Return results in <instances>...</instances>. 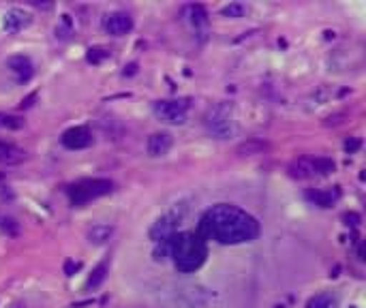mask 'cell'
Here are the masks:
<instances>
[{
  "label": "cell",
  "mask_w": 366,
  "mask_h": 308,
  "mask_svg": "<svg viewBox=\"0 0 366 308\" xmlns=\"http://www.w3.org/2000/svg\"><path fill=\"white\" fill-rule=\"evenodd\" d=\"M199 236L217 240L219 244H244L253 242L259 234V223L242 208L232 204L212 206L199 221Z\"/></svg>",
  "instance_id": "6da1fadb"
},
{
  "label": "cell",
  "mask_w": 366,
  "mask_h": 308,
  "mask_svg": "<svg viewBox=\"0 0 366 308\" xmlns=\"http://www.w3.org/2000/svg\"><path fill=\"white\" fill-rule=\"evenodd\" d=\"M169 255L174 259V266L178 272L191 274L195 270H199L208 257V247L206 240L199 234L193 232H184V234H176L172 240V249Z\"/></svg>",
  "instance_id": "7a4b0ae2"
},
{
  "label": "cell",
  "mask_w": 366,
  "mask_h": 308,
  "mask_svg": "<svg viewBox=\"0 0 366 308\" xmlns=\"http://www.w3.org/2000/svg\"><path fill=\"white\" fill-rule=\"evenodd\" d=\"M114 191V182L107 178H86L66 189L69 202L73 206H86L99 197H105Z\"/></svg>",
  "instance_id": "3957f363"
},
{
  "label": "cell",
  "mask_w": 366,
  "mask_h": 308,
  "mask_svg": "<svg viewBox=\"0 0 366 308\" xmlns=\"http://www.w3.org/2000/svg\"><path fill=\"white\" fill-rule=\"evenodd\" d=\"M206 129L217 139H227L234 135V109L229 103H217L206 114Z\"/></svg>",
  "instance_id": "277c9868"
},
{
  "label": "cell",
  "mask_w": 366,
  "mask_h": 308,
  "mask_svg": "<svg viewBox=\"0 0 366 308\" xmlns=\"http://www.w3.org/2000/svg\"><path fill=\"white\" fill-rule=\"evenodd\" d=\"M187 214V206L184 204H176L167 214H163L161 219L154 221V225L150 227V238L154 244H161V242H169L174 240L176 232H178V225L182 223Z\"/></svg>",
  "instance_id": "5b68a950"
},
{
  "label": "cell",
  "mask_w": 366,
  "mask_h": 308,
  "mask_svg": "<svg viewBox=\"0 0 366 308\" xmlns=\"http://www.w3.org/2000/svg\"><path fill=\"white\" fill-rule=\"evenodd\" d=\"M335 172V161L330 159H324V157H302L298 161H294L290 165V174L292 178H298V180H311V178H317V176H326Z\"/></svg>",
  "instance_id": "8992f818"
},
{
  "label": "cell",
  "mask_w": 366,
  "mask_h": 308,
  "mask_svg": "<svg viewBox=\"0 0 366 308\" xmlns=\"http://www.w3.org/2000/svg\"><path fill=\"white\" fill-rule=\"evenodd\" d=\"M189 99H169L154 103V116L165 124H184L189 116Z\"/></svg>",
  "instance_id": "52a82bcc"
},
{
  "label": "cell",
  "mask_w": 366,
  "mask_h": 308,
  "mask_svg": "<svg viewBox=\"0 0 366 308\" xmlns=\"http://www.w3.org/2000/svg\"><path fill=\"white\" fill-rule=\"evenodd\" d=\"M60 141L66 150H84L92 144V133L88 126H71L62 133Z\"/></svg>",
  "instance_id": "ba28073f"
},
{
  "label": "cell",
  "mask_w": 366,
  "mask_h": 308,
  "mask_svg": "<svg viewBox=\"0 0 366 308\" xmlns=\"http://www.w3.org/2000/svg\"><path fill=\"white\" fill-rule=\"evenodd\" d=\"M103 28H105V32L112 34V36H124L127 32H131L133 19H131V15L124 13V11H114V13H109V15L105 17Z\"/></svg>",
  "instance_id": "9c48e42d"
},
{
  "label": "cell",
  "mask_w": 366,
  "mask_h": 308,
  "mask_svg": "<svg viewBox=\"0 0 366 308\" xmlns=\"http://www.w3.org/2000/svg\"><path fill=\"white\" fill-rule=\"evenodd\" d=\"M6 66L15 75L17 81H28L34 75V66H32V62H30L28 56H11L6 60Z\"/></svg>",
  "instance_id": "30bf717a"
},
{
  "label": "cell",
  "mask_w": 366,
  "mask_h": 308,
  "mask_svg": "<svg viewBox=\"0 0 366 308\" xmlns=\"http://www.w3.org/2000/svg\"><path fill=\"white\" fill-rule=\"evenodd\" d=\"M30 21H32V15L28 11H24V9H11L4 15V30L11 32V34H15V32H19L24 28H28Z\"/></svg>",
  "instance_id": "8fae6325"
},
{
  "label": "cell",
  "mask_w": 366,
  "mask_h": 308,
  "mask_svg": "<svg viewBox=\"0 0 366 308\" xmlns=\"http://www.w3.org/2000/svg\"><path fill=\"white\" fill-rule=\"evenodd\" d=\"M172 144H174V139H172L169 133H154V135L148 137L146 148H148L150 157H165L172 150Z\"/></svg>",
  "instance_id": "7c38bea8"
},
{
  "label": "cell",
  "mask_w": 366,
  "mask_h": 308,
  "mask_svg": "<svg viewBox=\"0 0 366 308\" xmlns=\"http://www.w3.org/2000/svg\"><path fill=\"white\" fill-rule=\"evenodd\" d=\"M341 197L339 189H317V191H307V199L320 208H330L332 204H337Z\"/></svg>",
  "instance_id": "4fadbf2b"
},
{
  "label": "cell",
  "mask_w": 366,
  "mask_h": 308,
  "mask_svg": "<svg viewBox=\"0 0 366 308\" xmlns=\"http://www.w3.org/2000/svg\"><path fill=\"white\" fill-rule=\"evenodd\" d=\"M187 19L195 32H206L208 28V13L202 4H189L187 6Z\"/></svg>",
  "instance_id": "5bb4252c"
},
{
  "label": "cell",
  "mask_w": 366,
  "mask_h": 308,
  "mask_svg": "<svg viewBox=\"0 0 366 308\" xmlns=\"http://www.w3.org/2000/svg\"><path fill=\"white\" fill-rule=\"evenodd\" d=\"M21 159H24V152L17 146L6 144V141H0V163L13 165V163H19Z\"/></svg>",
  "instance_id": "9a60e30c"
},
{
  "label": "cell",
  "mask_w": 366,
  "mask_h": 308,
  "mask_svg": "<svg viewBox=\"0 0 366 308\" xmlns=\"http://www.w3.org/2000/svg\"><path fill=\"white\" fill-rule=\"evenodd\" d=\"M112 234H114V229H112L109 225H94V227L88 232V242H92V244H103V242H107V240L112 238Z\"/></svg>",
  "instance_id": "2e32d148"
},
{
  "label": "cell",
  "mask_w": 366,
  "mask_h": 308,
  "mask_svg": "<svg viewBox=\"0 0 366 308\" xmlns=\"http://www.w3.org/2000/svg\"><path fill=\"white\" fill-rule=\"evenodd\" d=\"M307 308H339V300L332 294H317L307 302Z\"/></svg>",
  "instance_id": "e0dca14e"
},
{
  "label": "cell",
  "mask_w": 366,
  "mask_h": 308,
  "mask_svg": "<svg viewBox=\"0 0 366 308\" xmlns=\"http://www.w3.org/2000/svg\"><path fill=\"white\" fill-rule=\"evenodd\" d=\"M21 124H24L21 118L9 116V114H0V129H19Z\"/></svg>",
  "instance_id": "ac0fdd59"
},
{
  "label": "cell",
  "mask_w": 366,
  "mask_h": 308,
  "mask_svg": "<svg viewBox=\"0 0 366 308\" xmlns=\"http://www.w3.org/2000/svg\"><path fill=\"white\" fill-rule=\"evenodd\" d=\"M105 272H107V266H105V264H103V266H99V268L94 270V277H90L88 287H97V285H101V283H103V279H105Z\"/></svg>",
  "instance_id": "d6986e66"
},
{
  "label": "cell",
  "mask_w": 366,
  "mask_h": 308,
  "mask_svg": "<svg viewBox=\"0 0 366 308\" xmlns=\"http://www.w3.org/2000/svg\"><path fill=\"white\" fill-rule=\"evenodd\" d=\"M223 15H229V17H242L244 15V6L242 4H229L223 9Z\"/></svg>",
  "instance_id": "ffe728a7"
},
{
  "label": "cell",
  "mask_w": 366,
  "mask_h": 308,
  "mask_svg": "<svg viewBox=\"0 0 366 308\" xmlns=\"http://www.w3.org/2000/svg\"><path fill=\"white\" fill-rule=\"evenodd\" d=\"M109 56V51L107 49H90V54H88V62H101V60H105Z\"/></svg>",
  "instance_id": "44dd1931"
}]
</instances>
